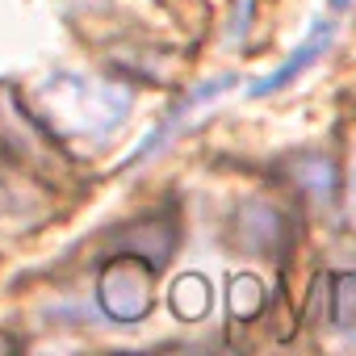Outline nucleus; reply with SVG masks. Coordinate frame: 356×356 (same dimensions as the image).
<instances>
[{
    "mask_svg": "<svg viewBox=\"0 0 356 356\" xmlns=\"http://www.w3.org/2000/svg\"><path fill=\"white\" fill-rule=\"evenodd\" d=\"M227 84H235V76H222V80H210V84H202L197 92H189V97H185L181 105H176V109H172V113L163 118V126H159V130H151V134H147V138L138 143V151H134V159H130V163H143V159H151V151H159V147L168 143V134H172L176 126H181V118H189V113H193V109H197L202 101H214V97H218V92H222Z\"/></svg>",
    "mask_w": 356,
    "mask_h": 356,
    "instance_id": "obj_3",
    "label": "nucleus"
},
{
    "mask_svg": "<svg viewBox=\"0 0 356 356\" xmlns=\"http://www.w3.org/2000/svg\"><path fill=\"white\" fill-rule=\"evenodd\" d=\"M101 306L118 323H138L151 310V268L138 264L134 256L113 260L101 273Z\"/></svg>",
    "mask_w": 356,
    "mask_h": 356,
    "instance_id": "obj_1",
    "label": "nucleus"
},
{
    "mask_svg": "<svg viewBox=\"0 0 356 356\" xmlns=\"http://www.w3.org/2000/svg\"><path fill=\"white\" fill-rule=\"evenodd\" d=\"M331 34H335V22H331V17H323V22L314 26V34H310V38H306V42H302V47H298V51H293L277 72H273V76H264V80H256V84L248 88V97H273V92H281L285 84H293L306 67H314V63H318V55L327 51Z\"/></svg>",
    "mask_w": 356,
    "mask_h": 356,
    "instance_id": "obj_2",
    "label": "nucleus"
},
{
    "mask_svg": "<svg viewBox=\"0 0 356 356\" xmlns=\"http://www.w3.org/2000/svg\"><path fill=\"white\" fill-rule=\"evenodd\" d=\"M335 327L339 331L356 327V273L335 277Z\"/></svg>",
    "mask_w": 356,
    "mask_h": 356,
    "instance_id": "obj_4",
    "label": "nucleus"
},
{
    "mask_svg": "<svg viewBox=\"0 0 356 356\" xmlns=\"http://www.w3.org/2000/svg\"><path fill=\"white\" fill-rule=\"evenodd\" d=\"M335 5H343V0H335Z\"/></svg>",
    "mask_w": 356,
    "mask_h": 356,
    "instance_id": "obj_5",
    "label": "nucleus"
}]
</instances>
